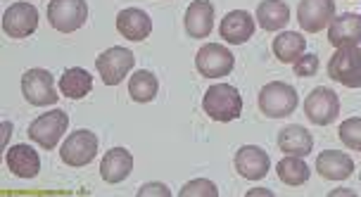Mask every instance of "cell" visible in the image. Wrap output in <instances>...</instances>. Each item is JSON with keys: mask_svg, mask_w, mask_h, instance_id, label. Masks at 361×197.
<instances>
[{"mask_svg": "<svg viewBox=\"0 0 361 197\" xmlns=\"http://www.w3.org/2000/svg\"><path fill=\"white\" fill-rule=\"evenodd\" d=\"M22 95L29 105L34 107H48L57 103V91H55V79L48 69H29L22 76Z\"/></svg>", "mask_w": 361, "mask_h": 197, "instance_id": "52a82bcc", "label": "cell"}, {"mask_svg": "<svg viewBox=\"0 0 361 197\" xmlns=\"http://www.w3.org/2000/svg\"><path fill=\"white\" fill-rule=\"evenodd\" d=\"M133 65H135V55L128 48H119V46L107 48L95 60V69L102 76V84L105 86H119L131 74Z\"/></svg>", "mask_w": 361, "mask_h": 197, "instance_id": "8992f818", "label": "cell"}, {"mask_svg": "<svg viewBox=\"0 0 361 197\" xmlns=\"http://www.w3.org/2000/svg\"><path fill=\"white\" fill-rule=\"evenodd\" d=\"M279 148L286 155H295V157H307L314 148V138L305 126L290 124L286 129L279 131Z\"/></svg>", "mask_w": 361, "mask_h": 197, "instance_id": "44dd1931", "label": "cell"}, {"mask_svg": "<svg viewBox=\"0 0 361 197\" xmlns=\"http://www.w3.org/2000/svg\"><path fill=\"white\" fill-rule=\"evenodd\" d=\"M183 22L190 38H207L214 29V5L209 0H192Z\"/></svg>", "mask_w": 361, "mask_h": 197, "instance_id": "e0dca14e", "label": "cell"}, {"mask_svg": "<svg viewBox=\"0 0 361 197\" xmlns=\"http://www.w3.org/2000/svg\"><path fill=\"white\" fill-rule=\"evenodd\" d=\"M335 17V0H300L298 22L307 34H319L331 27Z\"/></svg>", "mask_w": 361, "mask_h": 197, "instance_id": "7c38bea8", "label": "cell"}, {"mask_svg": "<svg viewBox=\"0 0 361 197\" xmlns=\"http://www.w3.org/2000/svg\"><path fill=\"white\" fill-rule=\"evenodd\" d=\"M247 195H267V197H271L274 193H271V190H264V188H257V190H252V193H247Z\"/></svg>", "mask_w": 361, "mask_h": 197, "instance_id": "1f68e13d", "label": "cell"}, {"mask_svg": "<svg viewBox=\"0 0 361 197\" xmlns=\"http://www.w3.org/2000/svg\"><path fill=\"white\" fill-rule=\"evenodd\" d=\"M328 41L338 48H359L361 46V15L357 12H345V15L333 17L328 27Z\"/></svg>", "mask_w": 361, "mask_h": 197, "instance_id": "5bb4252c", "label": "cell"}, {"mask_svg": "<svg viewBox=\"0 0 361 197\" xmlns=\"http://www.w3.org/2000/svg\"><path fill=\"white\" fill-rule=\"evenodd\" d=\"M93 91V76L86 69L72 67L60 76V93L69 100H83Z\"/></svg>", "mask_w": 361, "mask_h": 197, "instance_id": "cb8c5ba5", "label": "cell"}, {"mask_svg": "<svg viewBox=\"0 0 361 197\" xmlns=\"http://www.w3.org/2000/svg\"><path fill=\"white\" fill-rule=\"evenodd\" d=\"M316 171H319V176L326 181H345L352 176L354 162L345 152L326 150V152H321L319 160H316Z\"/></svg>", "mask_w": 361, "mask_h": 197, "instance_id": "d6986e66", "label": "cell"}, {"mask_svg": "<svg viewBox=\"0 0 361 197\" xmlns=\"http://www.w3.org/2000/svg\"><path fill=\"white\" fill-rule=\"evenodd\" d=\"M305 114L316 126H331L340 114V98L331 88H314L305 98Z\"/></svg>", "mask_w": 361, "mask_h": 197, "instance_id": "30bf717a", "label": "cell"}, {"mask_svg": "<svg viewBox=\"0 0 361 197\" xmlns=\"http://www.w3.org/2000/svg\"><path fill=\"white\" fill-rule=\"evenodd\" d=\"M133 171V155L126 148H112L105 152L100 162V176L105 183H121L131 176Z\"/></svg>", "mask_w": 361, "mask_h": 197, "instance_id": "ac0fdd59", "label": "cell"}, {"mask_svg": "<svg viewBox=\"0 0 361 197\" xmlns=\"http://www.w3.org/2000/svg\"><path fill=\"white\" fill-rule=\"evenodd\" d=\"M274 55L276 60L283 62V65H295L302 55H305L307 48V38L298 34V31H283L274 38Z\"/></svg>", "mask_w": 361, "mask_h": 197, "instance_id": "603a6c76", "label": "cell"}, {"mask_svg": "<svg viewBox=\"0 0 361 197\" xmlns=\"http://www.w3.org/2000/svg\"><path fill=\"white\" fill-rule=\"evenodd\" d=\"M319 67H321L319 55L305 53L293 65V72H295V76H300V79H312V76H316V72H319Z\"/></svg>", "mask_w": 361, "mask_h": 197, "instance_id": "f1b7e54d", "label": "cell"}, {"mask_svg": "<svg viewBox=\"0 0 361 197\" xmlns=\"http://www.w3.org/2000/svg\"><path fill=\"white\" fill-rule=\"evenodd\" d=\"M5 164L19 179H34L41 171V160H38V152L31 145H15L5 155Z\"/></svg>", "mask_w": 361, "mask_h": 197, "instance_id": "ffe728a7", "label": "cell"}, {"mask_svg": "<svg viewBox=\"0 0 361 197\" xmlns=\"http://www.w3.org/2000/svg\"><path fill=\"white\" fill-rule=\"evenodd\" d=\"M202 110L209 119H214V122L228 124V122H235L243 114V98L235 86L216 84L204 93Z\"/></svg>", "mask_w": 361, "mask_h": 197, "instance_id": "6da1fadb", "label": "cell"}, {"mask_svg": "<svg viewBox=\"0 0 361 197\" xmlns=\"http://www.w3.org/2000/svg\"><path fill=\"white\" fill-rule=\"evenodd\" d=\"M195 67L197 72L207 79H221L228 76L235 67V55L221 43H207L197 50L195 55Z\"/></svg>", "mask_w": 361, "mask_h": 197, "instance_id": "9c48e42d", "label": "cell"}, {"mask_svg": "<svg viewBox=\"0 0 361 197\" xmlns=\"http://www.w3.org/2000/svg\"><path fill=\"white\" fill-rule=\"evenodd\" d=\"M276 171H279V179L286 183V186H293V188L305 186L309 181V176H312V169L307 167V162L295 155L283 157L279 162V167H276Z\"/></svg>", "mask_w": 361, "mask_h": 197, "instance_id": "484cf974", "label": "cell"}, {"mask_svg": "<svg viewBox=\"0 0 361 197\" xmlns=\"http://www.w3.org/2000/svg\"><path fill=\"white\" fill-rule=\"evenodd\" d=\"M88 19L86 0H50L48 22L60 34H74Z\"/></svg>", "mask_w": 361, "mask_h": 197, "instance_id": "277c9868", "label": "cell"}, {"mask_svg": "<svg viewBox=\"0 0 361 197\" xmlns=\"http://www.w3.org/2000/svg\"><path fill=\"white\" fill-rule=\"evenodd\" d=\"M69 126V114L64 110H50L34 119L29 126V138L34 141L38 148L43 150H55L60 138L64 136Z\"/></svg>", "mask_w": 361, "mask_h": 197, "instance_id": "3957f363", "label": "cell"}, {"mask_svg": "<svg viewBox=\"0 0 361 197\" xmlns=\"http://www.w3.org/2000/svg\"><path fill=\"white\" fill-rule=\"evenodd\" d=\"M3 148H8V141H10V131H12V124L10 122H5L3 124Z\"/></svg>", "mask_w": 361, "mask_h": 197, "instance_id": "4dcf8cb0", "label": "cell"}, {"mask_svg": "<svg viewBox=\"0 0 361 197\" xmlns=\"http://www.w3.org/2000/svg\"><path fill=\"white\" fill-rule=\"evenodd\" d=\"M147 195H164L169 197V188L164 186V183H145L143 188L138 190V197H147Z\"/></svg>", "mask_w": 361, "mask_h": 197, "instance_id": "f546056e", "label": "cell"}, {"mask_svg": "<svg viewBox=\"0 0 361 197\" xmlns=\"http://www.w3.org/2000/svg\"><path fill=\"white\" fill-rule=\"evenodd\" d=\"M38 10L31 3H15L3 15V31L10 38H29L38 29Z\"/></svg>", "mask_w": 361, "mask_h": 197, "instance_id": "8fae6325", "label": "cell"}, {"mask_svg": "<svg viewBox=\"0 0 361 197\" xmlns=\"http://www.w3.org/2000/svg\"><path fill=\"white\" fill-rule=\"evenodd\" d=\"M117 31L126 41L140 43L152 34V19L145 10L126 8L117 15Z\"/></svg>", "mask_w": 361, "mask_h": 197, "instance_id": "2e32d148", "label": "cell"}, {"mask_svg": "<svg viewBox=\"0 0 361 197\" xmlns=\"http://www.w3.org/2000/svg\"><path fill=\"white\" fill-rule=\"evenodd\" d=\"M300 105L298 91L283 81H271L259 91V110L271 119L290 117Z\"/></svg>", "mask_w": 361, "mask_h": 197, "instance_id": "7a4b0ae2", "label": "cell"}, {"mask_svg": "<svg viewBox=\"0 0 361 197\" xmlns=\"http://www.w3.org/2000/svg\"><path fill=\"white\" fill-rule=\"evenodd\" d=\"M255 19L259 22V27L264 31H281L290 22V8L283 0H262L257 5Z\"/></svg>", "mask_w": 361, "mask_h": 197, "instance_id": "7402d4cb", "label": "cell"}, {"mask_svg": "<svg viewBox=\"0 0 361 197\" xmlns=\"http://www.w3.org/2000/svg\"><path fill=\"white\" fill-rule=\"evenodd\" d=\"M257 22L247 10H231L226 12L221 19V27H219V36L224 38L228 46H243L250 38L255 36Z\"/></svg>", "mask_w": 361, "mask_h": 197, "instance_id": "4fadbf2b", "label": "cell"}, {"mask_svg": "<svg viewBox=\"0 0 361 197\" xmlns=\"http://www.w3.org/2000/svg\"><path fill=\"white\" fill-rule=\"evenodd\" d=\"M338 138L343 141V145H347L350 150L361 152V119H347V122L340 124L338 129Z\"/></svg>", "mask_w": 361, "mask_h": 197, "instance_id": "4316f807", "label": "cell"}, {"mask_svg": "<svg viewBox=\"0 0 361 197\" xmlns=\"http://www.w3.org/2000/svg\"><path fill=\"white\" fill-rule=\"evenodd\" d=\"M98 136L88 129H79L74 133H69L67 141L62 143L60 148V160L67 164V167H86L95 160V152H98Z\"/></svg>", "mask_w": 361, "mask_h": 197, "instance_id": "5b68a950", "label": "cell"}, {"mask_svg": "<svg viewBox=\"0 0 361 197\" xmlns=\"http://www.w3.org/2000/svg\"><path fill=\"white\" fill-rule=\"evenodd\" d=\"M157 91H159V81L150 69H138L133 72V76L128 79V95H131L133 103H152L157 98Z\"/></svg>", "mask_w": 361, "mask_h": 197, "instance_id": "d4e9b609", "label": "cell"}, {"mask_svg": "<svg viewBox=\"0 0 361 197\" xmlns=\"http://www.w3.org/2000/svg\"><path fill=\"white\" fill-rule=\"evenodd\" d=\"M328 76L345 88H361V50L338 48L328 62Z\"/></svg>", "mask_w": 361, "mask_h": 197, "instance_id": "ba28073f", "label": "cell"}, {"mask_svg": "<svg viewBox=\"0 0 361 197\" xmlns=\"http://www.w3.org/2000/svg\"><path fill=\"white\" fill-rule=\"evenodd\" d=\"M178 195L180 197H216L219 188H216V183H212L207 179H195V181L185 183Z\"/></svg>", "mask_w": 361, "mask_h": 197, "instance_id": "83f0119b", "label": "cell"}, {"mask_svg": "<svg viewBox=\"0 0 361 197\" xmlns=\"http://www.w3.org/2000/svg\"><path fill=\"white\" fill-rule=\"evenodd\" d=\"M235 171L247 181H262L264 176L269 174L271 160L267 155V150L257 148V145H243L240 150L235 152Z\"/></svg>", "mask_w": 361, "mask_h": 197, "instance_id": "9a60e30c", "label": "cell"}]
</instances>
